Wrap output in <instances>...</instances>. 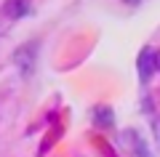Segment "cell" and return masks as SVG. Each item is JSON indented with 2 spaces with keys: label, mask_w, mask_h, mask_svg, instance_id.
<instances>
[{
  "label": "cell",
  "mask_w": 160,
  "mask_h": 157,
  "mask_svg": "<svg viewBox=\"0 0 160 157\" xmlns=\"http://www.w3.org/2000/svg\"><path fill=\"white\" fill-rule=\"evenodd\" d=\"M8 19H24L29 11H32V3L29 0H8L6 6H3Z\"/></svg>",
  "instance_id": "3957f363"
},
{
  "label": "cell",
  "mask_w": 160,
  "mask_h": 157,
  "mask_svg": "<svg viewBox=\"0 0 160 157\" xmlns=\"http://www.w3.org/2000/svg\"><path fill=\"white\" fill-rule=\"evenodd\" d=\"M158 69H160V51H158Z\"/></svg>",
  "instance_id": "5b68a950"
},
{
  "label": "cell",
  "mask_w": 160,
  "mask_h": 157,
  "mask_svg": "<svg viewBox=\"0 0 160 157\" xmlns=\"http://www.w3.org/2000/svg\"><path fill=\"white\" fill-rule=\"evenodd\" d=\"M128 3H136V0H128Z\"/></svg>",
  "instance_id": "8992f818"
},
{
  "label": "cell",
  "mask_w": 160,
  "mask_h": 157,
  "mask_svg": "<svg viewBox=\"0 0 160 157\" xmlns=\"http://www.w3.org/2000/svg\"><path fill=\"white\" fill-rule=\"evenodd\" d=\"M93 117H96L104 128H109V125H112V112H109V109H96V112H93Z\"/></svg>",
  "instance_id": "277c9868"
},
{
  "label": "cell",
  "mask_w": 160,
  "mask_h": 157,
  "mask_svg": "<svg viewBox=\"0 0 160 157\" xmlns=\"http://www.w3.org/2000/svg\"><path fill=\"white\" fill-rule=\"evenodd\" d=\"M158 69V53H155L152 48H144L142 51V56H139V75H142V80L147 83L149 75Z\"/></svg>",
  "instance_id": "7a4b0ae2"
},
{
  "label": "cell",
  "mask_w": 160,
  "mask_h": 157,
  "mask_svg": "<svg viewBox=\"0 0 160 157\" xmlns=\"http://www.w3.org/2000/svg\"><path fill=\"white\" fill-rule=\"evenodd\" d=\"M35 56H38V45H22V48H16V53H13V61H16L19 72L24 75V77H29L35 69Z\"/></svg>",
  "instance_id": "6da1fadb"
}]
</instances>
